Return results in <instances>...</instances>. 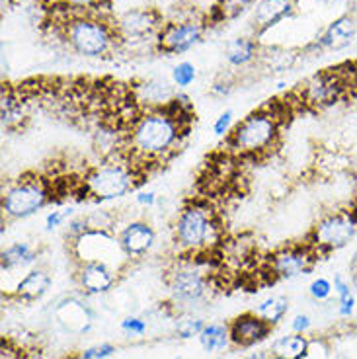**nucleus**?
Listing matches in <instances>:
<instances>
[{"label":"nucleus","mask_w":357,"mask_h":359,"mask_svg":"<svg viewBox=\"0 0 357 359\" xmlns=\"http://www.w3.org/2000/svg\"><path fill=\"white\" fill-rule=\"evenodd\" d=\"M254 4V0H217L215 4V14L217 20H234L238 18L241 14H244L246 10Z\"/></svg>","instance_id":"29"},{"label":"nucleus","mask_w":357,"mask_h":359,"mask_svg":"<svg viewBox=\"0 0 357 359\" xmlns=\"http://www.w3.org/2000/svg\"><path fill=\"white\" fill-rule=\"evenodd\" d=\"M357 36V18L348 12V14H342L338 18L334 20L328 27L322 32L321 36L316 37L309 49H318V51H342L349 45L353 43V39Z\"/></svg>","instance_id":"16"},{"label":"nucleus","mask_w":357,"mask_h":359,"mask_svg":"<svg viewBox=\"0 0 357 359\" xmlns=\"http://www.w3.org/2000/svg\"><path fill=\"white\" fill-rule=\"evenodd\" d=\"M206 324L207 323L201 316L182 314V316L176 318L174 332H176V338H180V340H191V338H199V334L206 328Z\"/></svg>","instance_id":"28"},{"label":"nucleus","mask_w":357,"mask_h":359,"mask_svg":"<svg viewBox=\"0 0 357 359\" xmlns=\"http://www.w3.org/2000/svg\"><path fill=\"white\" fill-rule=\"evenodd\" d=\"M166 283L172 301L182 305H194L201 301L209 291V278L206 276V271L189 264L172 269L166 278Z\"/></svg>","instance_id":"11"},{"label":"nucleus","mask_w":357,"mask_h":359,"mask_svg":"<svg viewBox=\"0 0 357 359\" xmlns=\"http://www.w3.org/2000/svg\"><path fill=\"white\" fill-rule=\"evenodd\" d=\"M258 57H262L260 51V43L256 37L242 36L231 39L227 47H224V59L227 63L234 67V69H242V67H248L254 63Z\"/></svg>","instance_id":"22"},{"label":"nucleus","mask_w":357,"mask_h":359,"mask_svg":"<svg viewBox=\"0 0 357 359\" xmlns=\"http://www.w3.org/2000/svg\"><path fill=\"white\" fill-rule=\"evenodd\" d=\"M137 203H141L144 207H152L156 203V194L154 191H141L137 196Z\"/></svg>","instance_id":"39"},{"label":"nucleus","mask_w":357,"mask_h":359,"mask_svg":"<svg viewBox=\"0 0 357 359\" xmlns=\"http://www.w3.org/2000/svg\"><path fill=\"white\" fill-rule=\"evenodd\" d=\"M55 314H57V320L63 324L67 330L79 334L86 332L92 326V318H94V314L86 306V303L76 301V299H69V301L61 303L57 306Z\"/></svg>","instance_id":"20"},{"label":"nucleus","mask_w":357,"mask_h":359,"mask_svg":"<svg viewBox=\"0 0 357 359\" xmlns=\"http://www.w3.org/2000/svg\"><path fill=\"white\" fill-rule=\"evenodd\" d=\"M63 20L57 22V26L65 43L74 53L88 59H100L107 57L117 45H121L116 20L112 22L98 12H74L67 8H63Z\"/></svg>","instance_id":"3"},{"label":"nucleus","mask_w":357,"mask_h":359,"mask_svg":"<svg viewBox=\"0 0 357 359\" xmlns=\"http://www.w3.org/2000/svg\"><path fill=\"white\" fill-rule=\"evenodd\" d=\"M18 0H2V6L6 8V6H12V4H16Z\"/></svg>","instance_id":"43"},{"label":"nucleus","mask_w":357,"mask_h":359,"mask_svg":"<svg viewBox=\"0 0 357 359\" xmlns=\"http://www.w3.org/2000/svg\"><path fill=\"white\" fill-rule=\"evenodd\" d=\"M334 293L338 297V314L342 318H349L356 311V293H353V283L346 279L344 276H334Z\"/></svg>","instance_id":"27"},{"label":"nucleus","mask_w":357,"mask_h":359,"mask_svg":"<svg viewBox=\"0 0 357 359\" xmlns=\"http://www.w3.org/2000/svg\"><path fill=\"white\" fill-rule=\"evenodd\" d=\"M27 102L20 96L18 90L4 86L2 88V102H0V121L4 131H20L27 121Z\"/></svg>","instance_id":"19"},{"label":"nucleus","mask_w":357,"mask_h":359,"mask_svg":"<svg viewBox=\"0 0 357 359\" xmlns=\"http://www.w3.org/2000/svg\"><path fill=\"white\" fill-rule=\"evenodd\" d=\"M0 359H26V351L22 350L18 344H14L10 338H2Z\"/></svg>","instance_id":"36"},{"label":"nucleus","mask_w":357,"mask_h":359,"mask_svg":"<svg viewBox=\"0 0 357 359\" xmlns=\"http://www.w3.org/2000/svg\"><path fill=\"white\" fill-rule=\"evenodd\" d=\"M178 90H174L166 81L151 79L143 81L137 88L131 90L137 106L141 109H154V108H166L174 102Z\"/></svg>","instance_id":"18"},{"label":"nucleus","mask_w":357,"mask_h":359,"mask_svg":"<svg viewBox=\"0 0 357 359\" xmlns=\"http://www.w3.org/2000/svg\"><path fill=\"white\" fill-rule=\"evenodd\" d=\"M57 4L61 8L74 10V12H98V14H102V10H106L109 0H57Z\"/></svg>","instance_id":"31"},{"label":"nucleus","mask_w":357,"mask_h":359,"mask_svg":"<svg viewBox=\"0 0 357 359\" xmlns=\"http://www.w3.org/2000/svg\"><path fill=\"white\" fill-rule=\"evenodd\" d=\"M178 359H188V358H178Z\"/></svg>","instance_id":"46"},{"label":"nucleus","mask_w":357,"mask_h":359,"mask_svg":"<svg viewBox=\"0 0 357 359\" xmlns=\"http://www.w3.org/2000/svg\"><path fill=\"white\" fill-rule=\"evenodd\" d=\"M117 351V348L109 341H102V344H96L92 348H86V350L81 353V359H107L112 358Z\"/></svg>","instance_id":"33"},{"label":"nucleus","mask_w":357,"mask_h":359,"mask_svg":"<svg viewBox=\"0 0 357 359\" xmlns=\"http://www.w3.org/2000/svg\"><path fill=\"white\" fill-rule=\"evenodd\" d=\"M49 287H51V276L47 273V269L34 268L20 279L14 289V297L24 303H36L41 297L47 295Z\"/></svg>","instance_id":"21"},{"label":"nucleus","mask_w":357,"mask_h":359,"mask_svg":"<svg viewBox=\"0 0 357 359\" xmlns=\"http://www.w3.org/2000/svg\"><path fill=\"white\" fill-rule=\"evenodd\" d=\"M55 188L51 182L37 174H26L18 180L10 182L6 189L2 191V215L16 221V219H26V217L36 215L53 201Z\"/></svg>","instance_id":"6"},{"label":"nucleus","mask_w":357,"mask_h":359,"mask_svg":"<svg viewBox=\"0 0 357 359\" xmlns=\"http://www.w3.org/2000/svg\"><path fill=\"white\" fill-rule=\"evenodd\" d=\"M271 330H274V326H269L254 311L238 314L229 324L231 344L238 346V348H254V346H258L262 341L268 340L269 336H271Z\"/></svg>","instance_id":"15"},{"label":"nucleus","mask_w":357,"mask_h":359,"mask_svg":"<svg viewBox=\"0 0 357 359\" xmlns=\"http://www.w3.org/2000/svg\"><path fill=\"white\" fill-rule=\"evenodd\" d=\"M244 359H271V355H269V351H254Z\"/></svg>","instance_id":"41"},{"label":"nucleus","mask_w":357,"mask_h":359,"mask_svg":"<svg viewBox=\"0 0 357 359\" xmlns=\"http://www.w3.org/2000/svg\"><path fill=\"white\" fill-rule=\"evenodd\" d=\"M207 20L203 16H182L164 22V26L156 36V49L166 55L188 53L206 36Z\"/></svg>","instance_id":"9"},{"label":"nucleus","mask_w":357,"mask_h":359,"mask_svg":"<svg viewBox=\"0 0 357 359\" xmlns=\"http://www.w3.org/2000/svg\"><path fill=\"white\" fill-rule=\"evenodd\" d=\"M283 106L279 102H269L242 117L231 133L224 137L227 149L241 158H262L268 156L279 143L283 129Z\"/></svg>","instance_id":"2"},{"label":"nucleus","mask_w":357,"mask_h":359,"mask_svg":"<svg viewBox=\"0 0 357 359\" xmlns=\"http://www.w3.org/2000/svg\"><path fill=\"white\" fill-rule=\"evenodd\" d=\"M121 332L127 334V336H133V338H139L147 332V320H143L141 316H127L119 324Z\"/></svg>","instance_id":"34"},{"label":"nucleus","mask_w":357,"mask_h":359,"mask_svg":"<svg viewBox=\"0 0 357 359\" xmlns=\"http://www.w3.org/2000/svg\"><path fill=\"white\" fill-rule=\"evenodd\" d=\"M199 344L207 353H217V351H223L229 344H231V332H229V326L217 323L206 324V328L199 334Z\"/></svg>","instance_id":"25"},{"label":"nucleus","mask_w":357,"mask_h":359,"mask_svg":"<svg viewBox=\"0 0 357 359\" xmlns=\"http://www.w3.org/2000/svg\"><path fill=\"white\" fill-rule=\"evenodd\" d=\"M349 276H351V279L357 278V250L353 252V256L349 260Z\"/></svg>","instance_id":"40"},{"label":"nucleus","mask_w":357,"mask_h":359,"mask_svg":"<svg viewBox=\"0 0 357 359\" xmlns=\"http://www.w3.org/2000/svg\"><path fill=\"white\" fill-rule=\"evenodd\" d=\"M164 26V18L159 10L154 8H135L127 10L116 20V29L121 43L127 41H144L159 36V32Z\"/></svg>","instance_id":"12"},{"label":"nucleus","mask_w":357,"mask_h":359,"mask_svg":"<svg viewBox=\"0 0 357 359\" xmlns=\"http://www.w3.org/2000/svg\"><path fill=\"white\" fill-rule=\"evenodd\" d=\"M232 129V109H227L223 111L221 116L215 119L213 123V133L217 137H227V135L231 133Z\"/></svg>","instance_id":"37"},{"label":"nucleus","mask_w":357,"mask_h":359,"mask_svg":"<svg viewBox=\"0 0 357 359\" xmlns=\"http://www.w3.org/2000/svg\"><path fill=\"white\" fill-rule=\"evenodd\" d=\"M74 279L84 295H106L116 285L117 273L106 262H76Z\"/></svg>","instance_id":"13"},{"label":"nucleus","mask_w":357,"mask_h":359,"mask_svg":"<svg viewBox=\"0 0 357 359\" xmlns=\"http://www.w3.org/2000/svg\"><path fill=\"white\" fill-rule=\"evenodd\" d=\"M309 293L314 301H328L334 293V285L328 278H316L309 285Z\"/></svg>","instance_id":"32"},{"label":"nucleus","mask_w":357,"mask_h":359,"mask_svg":"<svg viewBox=\"0 0 357 359\" xmlns=\"http://www.w3.org/2000/svg\"><path fill=\"white\" fill-rule=\"evenodd\" d=\"M321 2H326V4H330V2H339V0H321Z\"/></svg>","instance_id":"44"},{"label":"nucleus","mask_w":357,"mask_h":359,"mask_svg":"<svg viewBox=\"0 0 357 359\" xmlns=\"http://www.w3.org/2000/svg\"><path fill=\"white\" fill-rule=\"evenodd\" d=\"M293 14L295 0H258L252 10V27L256 36H262Z\"/></svg>","instance_id":"17"},{"label":"nucleus","mask_w":357,"mask_h":359,"mask_svg":"<svg viewBox=\"0 0 357 359\" xmlns=\"http://www.w3.org/2000/svg\"><path fill=\"white\" fill-rule=\"evenodd\" d=\"M291 328H293V332L304 334L311 328V316L309 314H297L291 320Z\"/></svg>","instance_id":"38"},{"label":"nucleus","mask_w":357,"mask_h":359,"mask_svg":"<svg viewBox=\"0 0 357 359\" xmlns=\"http://www.w3.org/2000/svg\"><path fill=\"white\" fill-rule=\"evenodd\" d=\"M174 243L186 254L209 252L221 243V224L206 201H189L182 207L174 223Z\"/></svg>","instance_id":"5"},{"label":"nucleus","mask_w":357,"mask_h":359,"mask_svg":"<svg viewBox=\"0 0 357 359\" xmlns=\"http://www.w3.org/2000/svg\"><path fill=\"white\" fill-rule=\"evenodd\" d=\"M39 252L34 244L29 243H14L6 246L0 254V268L2 271H12V269L27 268L32 264H36Z\"/></svg>","instance_id":"24"},{"label":"nucleus","mask_w":357,"mask_h":359,"mask_svg":"<svg viewBox=\"0 0 357 359\" xmlns=\"http://www.w3.org/2000/svg\"><path fill=\"white\" fill-rule=\"evenodd\" d=\"M351 283H353V285H357V278H356V279H351Z\"/></svg>","instance_id":"45"},{"label":"nucleus","mask_w":357,"mask_h":359,"mask_svg":"<svg viewBox=\"0 0 357 359\" xmlns=\"http://www.w3.org/2000/svg\"><path fill=\"white\" fill-rule=\"evenodd\" d=\"M322 256L311 244L297 243L281 246L266 258V271L271 279H293L311 273Z\"/></svg>","instance_id":"10"},{"label":"nucleus","mask_w":357,"mask_h":359,"mask_svg":"<svg viewBox=\"0 0 357 359\" xmlns=\"http://www.w3.org/2000/svg\"><path fill=\"white\" fill-rule=\"evenodd\" d=\"M356 82L357 79L349 81L348 72H344L342 69H326L307 79L295 94L301 108L321 111L336 106L348 94L349 88H356Z\"/></svg>","instance_id":"8"},{"label":"nucleus","mask_w":357,"mask_h":359,"mask_svg":"<svg viewBox=\"0 0 357 359\" xmlns=\"http://www.w3.org/2000/svg\"><path fill=\"white\" fill-rule=\"evenodd\" d=\"M144 174L129 161H109L92 166L79 180V196L94 203L126 198L143 184Z\"/></svg>","instance_id":"4"},{"label":"nucleus","mask_w":357,"mask_h":359,"mask_svg":"<svg viewBox=\"0 0 357 359\" xmlns=\"http://www.w3.org/2000/svg\"><path fill=\"white\" fill-rule=\"evenodd\" d=\"M194 114L172 102L166 108L143 109L129 123L123 135L126 161L147 174L144 166H159L178 153L184 139L189 135Z\"/></svg>","instance_id":"1"},{"label":"nucleus","mask_w":357,"mask_h":359,"mask_svg":"<svg viewBox=\"0 0 357 359\" xmlns=\"http://www.w3.org/2000/svg\"><path fill=\"white\" fill-rule=\"evenodd\" d=\"M349 6H351V14L357 18V0H349Z\"/></svg>","instance_id":"42"},{"label":"nucleus","mask_w":357,"mask_h":359,"mask_svg":"<svg viewBox=\"0 0 357 359\" xmlns=\"http://www.w3.org/2000/svg\"><path fill=\"white\" fill-rule=\"evenodd\" d=\"M287 311H289V299L281 295H274L268 297V299H264V301L256 306L254 313L258 314V316H262L269 326H277V324L285 318Z\"/></svg>","instance_id":"26"},{"label":"nucleus","mask_w":357,"mask_h":359,"mask_svg":"<svg viewBox=\"0 0 357 359\" xmlns=\"http://www.w3.org/2000/svg\"><path fill=\"white\" fill-rule=\"evenodd\" d=\"M311 351V340L304 334L291 332L271 341V359H304Z\"/></svg>","instance_id":"23"},{"label":"nucleus","mask_w":357,"mask_h":359,"mask_svg":"<svg viewBox=\"0 0 357 359\" xmlns=\"http://www.w3.org/2000/svg\"><path fill=\"white\" fill-rule=\"evenodd\" d=\"M74 215V207H67V209H57V211H51L47 219H45V229L47 231H53V229H59L63 226L71 217Z\"/></svg>","instance_id":"35"},{"label":"nucleus","mask_w":357,"mask_h":359,"mask_svg":"<svg viewBox=\"0 0 357 359\" xmlns=\"http://www.w3.org/2000/svg\"><path fill=\"white\" fill-rule=\"evenodd\" d=\"M357 236V209H334L313 224L307 243L321 256L346 248Z\"/></svg>","instance_id":"7"},{"label":"nucleus","mask_w":357,"mask_h":359,"mask_svg":"<svg viewBox=\"0 0 357 359\" xmlns=\"http://www.w3.org/2000/svg\"><path fill=\"white\" fill-rule=\"evenodd\" d=\"M197 79V69L196 65L189 63V61H182L174 69H172V82L174 86H178V90L188 88L189 84H194Z\"/></svg>","instance_id":"30"},{"label":"nucleus","mask_w":357,"mask_h":359,"mask_svg":"<svg viewBox=\"0 0 357 359\" xmlns=\"http://www.w3.org/2000/svg\"><path fill=\"white\" fill-rule=\"evenodd\" d=\"M117 243L121 246L127 260H141L152 250V246L156 243V233H154L151 223H147L143 219H137V221L127 223L119 231Z\"/></svg>","instance_id":"14"}]
</instances>
